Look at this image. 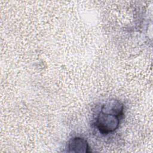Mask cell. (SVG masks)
<instances>
[{
  "mask_svg": "<svg viewBox=\"0 0 153 153\" xmlns=\"http://www.w3.org/2000/svg\"><path fill=\"white\" fill-rule=\"evenodd\" d=\"M66 149V151L68 152L86 153L91 152L87 140L79 136L71 138L68 142Z\"/></svg>",
  "mask_w": 153,
  "mask_h": 153,
  "instance_id": "cell-2",
  "label": "cell"
},
{
  "mask_svg": "<svg viewBox=\"0 0 153 153\" xmlns=\"http://www.w3.org/2000/svg\"><path fill=\"white\" fill-rule=\"evenodd\" d=\"M124 106L118 100H108L100 106L94 124L100 133L107 135L114 132L124 117Z\"/></svg>",
  "mask_w": 153,
  "mask_h": 153,
  "instance_id": "cell-1",
  "label": "cell"
}]
</instances>
